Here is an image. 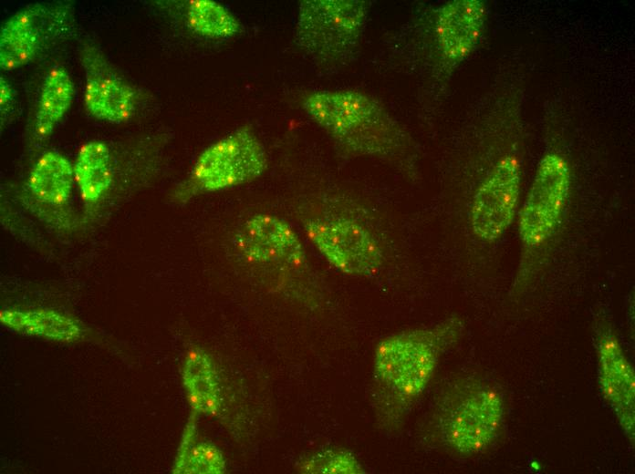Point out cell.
<instances>
[{"label": "cell", "mask_w": 635, "mask_h": 474, "mask_svg": "<svg viewBox=\"0 0 635 474\" xmlns=\"http://www.w3.org/2000/svg\"><path fill=\"white\" fill-rule=\"evenodd\" d=\"M74 98V83L63 67L47 74L40 89L35 117V133L40 139L50 135L63 118Z\"/></svg>", "instance_id": "cell-17"}, {"label": "cell", "mask_w": 635, "mask_h": 474, "mask_svg": "<svg viewBox=\"0 0 635 474\" xmlns=\"http://www.w3.org/2000/svg\"><path fill=\"white\" fill-rule=\"evenodd\" d=\"M368 10V2L360 0L302 1L295 42L320 66H342L358 50Z\"/></svg>", "instance_id": "cell-3"}, {"label": "cell", "mask_w": 635, "mask_h": 474, "mask_svg": "<svg viewBox=\"0 0 635 474\" xmlns=\"http://www.w3.org/2000/svg\"><path fill=\"white\" fill-rule=\"evenodd\" d=\"M569 181L563 157L548 153L541 160L519 215V234L525 243L536 245L551 234L566 203Z\"/></svg>", "instance_id": "cell-7"}, {"label": "cell", "mask_w": 635, "mask_h": 474, "mask_svg": "<svg viewBox=\"0 0 635 474\" xmlns=\"http://www.w3.org/2000/svg\"><path fill=\"white\" fill-rule=\"evenodd\" d=\"M304 230L318 252L343 273L371 277L382 264L377 240L356 221L343 217L312 218L304 222Z\"/></svg>", "instance_id": "cell-6"}, {"label": "cell", "mask_w": 635, "mask_h": 474, "mask_svg": "<svg viewBox=\"0 0 635 474\" xmlns=\"http://www.w3.org/2000/svg\"><path fill=\"white\" fill-rule=\"evenodd\" d=\"M485 7L479 0H457L438 12L436 34L444 59L457 63L475 48L482 35Z\"/></svg>", "instance_id": "cell-12"}, {"label": "cell", "mask_w": 635, "mask_h": 474, "mask_svg": "<svg viewBox=\"0 0 635 474\" xmlns=\"http://www.w3.org/2000/svg\"><path fill=\"white\" fill-rule=\"evenodd\" d=\"M0 320L18 333L57 341L74 342L83 335L76 320L53 310H2Z\"/></svg>", "instance_id": "cell-15"}, {"label": "cell", "mask_w": 635, "mask_h": 474, "mask_svg": "<svg viewBox=\"0 0 635 474\" xmlns=\"http://www.w3.org/2000/svg\"><path fill=\"white\" fill-rule=\"evenodd\" d=\"M504 403L493 387L477 381L456 386L442 398L437 416L442 441L462 455L488 448L500 434Z\"/></svg>", "instance_id": "cell-4"}, {"label": "cell", "mask_w": 635, "mask_h": 474, "mask_svg": "<svg viewBox=\"0 0 635 474\" xmlns=\"http://www.w3.org/2000/svg\"><path fill=\"white\" fill-rule=\"evenodd\" d=\"M234 251L246 263L300 271L307 265L300 238L284 219L267 213L247 218L235 231Z\"/></svg>", "instance_id": "cell-8"}, {"label": "cell", "mask_w": 635, "mask_h": 474, "mask_svg": "<svg viewBox=\"0 0 635 474\" xmlns=\"http://www.w3.org/2000/svg\"><path fill=\"white\" fill-rule=\"evenodd\" d=\"M457 318L432 327L394 334L376 346L373 400L385 428L398 427L429 384L444 350L458 339Z\"/></svg>", "instance_id": "cell-1"}, {"label": "cell", "mask_w": 635, "mask_h": 474, "mask_svg": "<svg viewBox=\"0 0 635 474\" xmlns=\"http://www.w3.org/2000/svg\"><path fill=\"white\" fill-rule=\"evenodd\" d=\"M38 10L26 8L9 17L0 31V66L5 71L29 63L40 47Z\"/></svg>", "instance_id": "cell-13"}, {"label": "cell", "mask_w": 635, "mask_h": 474, "mask_svg": "<svg viewBox=\"0 0 635 474\" xmlns=\"http://www.w3.org/2000/svg\"><path fill=\"white\" fill-rule=\"evenodd\" d=\"M73 180V166L68 159L58 152L47 151L33 166L27 186L39 201L61 206L71 196Z\"/></svg>", "instance_id": "cell-14"}, {"label": "cell", "mask_w": 635, "mask_h": 474, "mask_svg": "<svg viewBox=\"0 0 635 474\" xmlns=\"http://www.w3.org/2000/svg\"><path fill=\"white\" fill-rule=\"evenodd\" d=\"M85 71L83 100L96 118L113 124L129 120L136 110L137 93L95 46L82 52Z\"/></svg>", "instance_id": "cell-10"}, {"label": "cell", "mask_w": 635, "mask_h": 474, "mask_svg": "<svg viewBox=\"0 0 635 474\" xmlns=\"http://www.w3.org/2000/svg\"><path fill=\"white\" fill-rule=\"evenodd\" d=\"M599 363V380L604 397L614 410L630 440H634L635 377L620 345L610 328L597 335Z\"/></svg>", "instance_id": "cell-11"}, {"label": "cell", "mask_w": 635, "mask_h": 474, "mask_svg": "<svg viewBox=\"0 0 635 474\" xmlns=\"http://www.w3.org/2000/svg\"><path fill=\"white\" fill-rule=\"evenodd\" d=\"M190 28L208 38L228 39L240 29L237 18L223 5L212 0H192L187 6Z\"/></svg>", "instance_id": "cell-19"}, {"label": "cell", "mask_w": 635, "mask_h": 474, "mask_svg": "<svg viewBox=\"0 0 635 474\" xmlns=\"http://www.w3.org/2000/svg\"><path fill=\"white\" fill-rule=\"evenodd\" d=\"M194 436V423L190 420L179 449L173 472L209 474L224 472V459L218 448L206 441L195 443L193 441Z\"/></svg>", "instance_id": "cell-20"}, {"label": "cell", "mask_w": 635, "mask_h": 474, "mask_svg": "<svg viewBox=\"0 0 635 474\" xmlns=\"http://www.w3.org/2000/svg\"><path fill=\"white\" fill-rule=\"evenodd\" d=\"M13 98H14V90L12 88V86L5 78L1 77H0V108H1V115L2 116L4 114H5L6 111L10 108Z\"/></svg>", "instance_id": "cell-22"}, {"label": "cell", "mask_w": 635, "mask_h": 474, "mask_svg": "<svg viewBox=\"0 0 635 474\" xmlns=\"http://www.w3.org/2000/svg\"><path fill=\"white\" fill-rule=\"evenodd\" d=\"M302 107L344 149L357 154L390 155L402 146V131L373 98L353 90L306 96Z\"/></svg>", "instance_id": "cell-2"}, {"label": "cell", "mask_w": 635, "mask_h": 474, "mask_svg": "<svg viewBox=\"0 0 635 474\" xmlns=\"http://www.w3.org/2000/svg\"><path fill=\"white\" fill-rule=\"evenodd\" d=\"M267 167L265 149L254 130L241 127L208 146L195 160L192 186L213 192L248 183Z\"/></svg>", "instance_id": "cell-5"}, {"label": "cell", "mask_w": 635, "mask_h": 474, "mask_svg": "<svg viewBox=\"0 0 635 474\" xmlns=\"http://www.w3.org/2000/svg\"><path fill=\"white\" fill-rule=\"evenodd\" d=\"M297 469L303 473L360 474L365 473L356 457L345 449H327L300 460Z\"/></svg>", "instance_id": "cell-21"}, {"label": "cell", "mask_w": 635, "mask_h": 474, "mask_svg": "<svg viewBox=\"0 0 635 474\" xmlns=\"http://www.w3.org/2000/svg\"><path fill=\"white\" fill-rule=\"evenodd\" d=\"M520 189V170L512 157L502 160L478 188L472 202L470 224L484 242L498 239L513 221Z\"/></svg>", "instance_id": "cell-9"}, {"label": "cell", "mask_w": 635, "mask_h": 474, "mask_svg": "<svg viewBox=\"0 0 635 474\" xmlns=\"http://www.w3.org/2000/svg\"><path fill=\"white\" fill-rule=\"evenodd\" d=\"M73 170L82 199L89 203L97 202L112 181L109 148L100 140L85 143L78 152Z\"/></svg>", "instance_id": "cell-16"}, {"label": "cell", "mask_w": 635, "mask_h": 474, "mask_svg": "<svg viewBox=\"0 0 635 474\" xmlns=\"http://www.w3.org/2000/svg\"><path fill=\"white\" fill-rule=\"evenodd\" d=\"M182 379L194 411L213 416L220 412L217 372L205 352L200 349L191 352L183 367Z\"/></svg>", "instance_id": "cell-18"}]
</instances>
